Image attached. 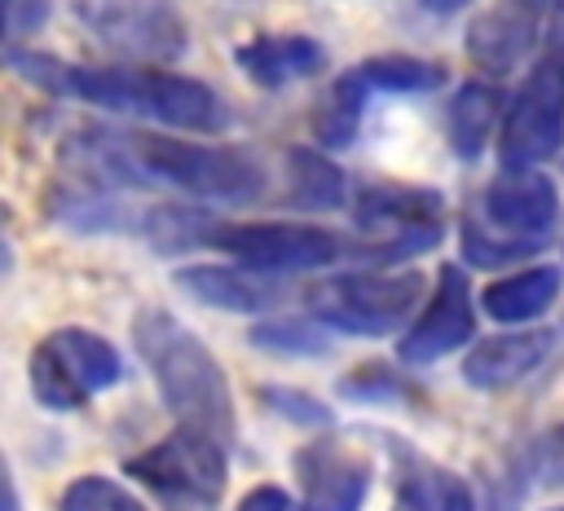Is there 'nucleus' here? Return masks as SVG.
<instances>
[{
	"label": "nucleus",
	"instance_id": "412c9836",
	"mask_svg": "<svg viewBox=\"0 0 564 511\" xmlns=\"http://www.w3.org/2000/svg\"><path fill=\"white\" fill-rule=\"evenodd\" d=\"M286 198L304 211H339L348 203V176L330 154L313 145H291L286 150Z\"/></svg>",
	"mask_w": 564,
	"mask_h": 511
},
{
	"label": "nucleus",
	"instance_id": "f03ea898",
	"mask_svg": "<svg viewBox=\"0 0 564 511\" xmlns=\"http://www.w3.org/2000/svg\"><path fill=\"white\" fill-rule=\"evenodd\" d=\"M9 70L22 75L26 84L53 93V97H70L110 115H128L154 128H172V132H225L234 123L229 101L189 79V75H172L159 66H137V62H110V66H88V62H62L48 53H35L26 44H9L4 53Z\"/></svg>",
	"mask_w": 564,
	"mask_h": 511
},
{
	"label": "nucleus",
	"instance_id": "423d86ee",
	"mask_svg": "<svg viewBox=\"0 0 564 511\" xmlns=\"http://www.w3.org/2000/svg\"><path fill=\"white\" fill-rule=\"evenodd\" d=\"M423 273L419 269H352L322 278L308 286V313L339 335L357 339H383L397 326L410 322V313L423 300Z\"/></svg>",
	"mask_w": 564,
	"mask_h": 511
},
{
	"label": "nucleus",
	"instance_id": "dca6fc26",
	"mask_svg": "<svg viewBox=\"0 0 564 511\" xmlns=\"http://www.w3.org/2000/svg\"><path fill=\"white\" fill-rule=\"evenodd\" d=\"M172 282L189 300L220 308V313L256 317V313H269L282 304V286L269 273H256L247 264H181L172 273Z\"/></svg>",
	"mask_w": 564,
	"mask_h": 511
},
{
	"label": "nucleus",
	"instance_id": "f3484780",
	"mask_svg": "<svg viewBox=\"0 0 564 511\" xmlns=\"http://www.w3.org/2000/svg\"><path fill=\"white\" fill-rule=\"evenodd\" d=\"M234 66L256 88H286L295 79H313L326 70V48L313 35L282 31V35H251L234 48Z\"/></svg>",
	"mask_w": 564,
	"mask_h": 511
},
{
	"label": "nucleus",
	"instance_id": "9d476101",
	"mask_svg": "<svg viewBox=\"0 0 564 511\" xmlns=\"http://www.w3.org/2000/svg\"><path fill=\"white\" fill-rule=\"evenodd\" d=\"M75 18L101 48L137 66L185 53V22L167 0H75Z\"/></svg>",
	"mask_w": 564,
	"mask_h": 511
},
{
	"label": "nucleus",
	"instance_id": "72a5a7b5",
	"mask_svg": "<svg viewBox=\"0 0 564 511\" xmlns=\"http://www.w3.org/2000/svg\"><path fill=\"white\" fill-rule=\"evenodd\" d=\"M546 511H564V507H546Z\"/></svg>",
	"mask_w": 564,
	"mask_h": 511
},
{
	"label": "nucleus",
	"instance_id": "39448f33",
	"mask_svg": "<svg viewBox=\"0 0 564 511\" xmlns=\"http://www.w3.org/2000/svg\"><path fill=\"white\" fill-rule=\"evenodd\" d=\"M445 238V198L423 185H366L352 194V260L397 264Z\"/></svg>",
	"mask_w": 564,
	"mask_h": 511
},
{
	"label": "nucleus",
	"instance_id": "2f4dec72",
	"mask_svg": "<svg viewBox=\"0 0 564 511\" xmlns=\"http://www.w3.org/2000/svg\"><path fill=\"white\" fill-rule=\"evenodd\" d=\"M234 511H300V507H295V498L282 485H256V489H247L238 498Z\"/></svg>",
	"mask_w": 564,
	"mask_h": 511
},
{
	"label": "nucleus",
	"instance_id": "473e14b6",
	"mask_svg": "<svg viewBox=\"0 0 564 511\" xmlns=\"http://www.w3.org/2000/svg\"><path fill=\"white\" fill-rule=\"evenodd\" d=\"M419 4H423L427 13H436V18H454V13H458V9H467L471 0H419Z\"/></svg>",
	"mask_w": 564,
	"mask_h": 511
},
{
	"label": "nucleus",
	"instance_id": "393cba45",
	"mask_svg": "<svg viewBox=\"0 0 564 511\" xmlns=\"http://www.w3.org/2000/svg\"><path fill=\"white\" fill-rule=\"evenodd\" d=\"M335 392H339L344 401H357V405H397V401L419 396L414 383H410L397 366H388V361H366V366H357L352 374H344V379L335 383Z\"/></svg>",
	"mask_w": 564,
	"mask_h": 511
},
{
	"label": "nucleus",
	"instance_id": "1a4fd4ad",
	"mask_svg": "<svg viewBox=\"0 0 564 511\" xmlns=\"http://www.w3.org/2000/svg\"><path fill=\"white\" fill-rule=\"evenodd\" d=\"M216 251L234 256L238 264L256 273H313L339 264L352 242L339 238L326 225H295V220H238V225H216L212 242Z\"/></svg>",
	"mask_w": 564,
	"mask_h": 511
},
{
	"label": "nucleus",
	"instance_id": "4468645a",
	"mask_svg": "<svg viewBox=\"0 0 564 511\" xmlns=\"http://www.w3.org/2000/svg\"><path fill=\"white\" fill-rule=\"evenodd\" d=\"M295 476H300V511H361L370 493V463L357 458L348 445L335 436H313L295 454Z\"/></svg>",
	"mask_w": 564,
	"mask_h": 511
},
{
	"label": "nucleus",
	"instance_id": "7ed1b4c3",
	"mask_svg": "<svg viewBox=\"0 0 564 511\" xmlns=\"http://www.w3.org/2000/svg\"><path fill=\"white\" fill-rule=\"evenodd\" d=\"M132 339L137 352L167 405V414L181 427L207 432L225 445L238 441V410H234V388L216 352L167 308H141L132 317Z\"/></svg>",
	"mask_w": 564,
	"mask_h": 511
},
{
	"label": "nucleus",
	"instance_id": "c756f323",
	"mask_svg": "<svg viewBox=\"0 0 564 511\" xmlns=\"http://www.w3.org/2000/svg\"><path fill=\"white\" fill-rule=\"evenodd\" d=\"M533 476L542 489H564V423L533 441Z\"/></svg>",
	"mask_w": 564,
	"mask_h": 511
},
{
	"label": "nucleus",
	"instance_id": "9b49d317",
	"mask_svg": "<svg viewBox=\"0 0 564 511\" xmlns=\"http://www.w3.org/2000/svg\"><path fill=\"white\" fill-rule=\"evenodd\" d=\"M476 335V304H471V282L467 273L449 260L436 269V286L423 304V313L410 322V330L397 339V361L401 366H432L449 352H458Z\"/></svg>",
	"mask_w": 564,
	"mask_h": 511
},
{
	"label": "nucleus",
	"instance_id": "f704fd0d",
	"mask_svg": "<svg viewBox=\"0 0 564 511\" xmlns=\"http://www.w3.org/2000/svg\"><path fill=\"white\" fill-rule=\"evenodd\" d=\"M397 511H410V507H397Z\"/></svg>",
	"mask_w": 564,
	"mask_h": 511
},
{
	"label": "nucleus",
	"instance_id": "7c9ffc66",
	"mask_svg": "<svg viewBox=\"0 0 564 511\" xmlns=\"http://www.w3.org/2000/svg\"><path fill=\"white\" fill-rule=\"evenodd\" d=\"M44 4L48 0H4V35H9V44H18L22 35H31L44 22Z\"/></svg>",
	"mask_w": 564,
	"mask_h": 511
},
{
	"label": "nucleus",
	"instance_id": "c85d7f7f",
	"mask_svg": "<svg viewBox=\"0 0 564 511\" xmlns=\"http://www.w3.org/2000/svg\"><path fill=\"white\" fill-rule=\"evenodd\" d=\"M533 251H542V247L498 238L494 229L480 225V216H467V220H463V256H467V264H476V269H502V264H516V260H524V256H533Z\"/></svg>",
	"mask_w": 564,
	"mask_h": 511
},
{
	"label": "nucleus",
	"instance_id": "ddd939ff",
	"mask_svg": "<svg viewBox=\"0 0 564 511\" xmlns=\"http://www.w3.org/2000/svg\"><path fill=\"white\" fill-rule=\"evenodd\" d=\"M555 220H560V189L542 167L502 172L480 194V225L494 229L498 238L546 247Z\"/></svg>",
	"mask_w": 564,
	"mask_h": 511
},
{
	"label": "nucleus",
	"instance_id": "2eb2a0df",
	"mask_svg": "<svg viewBox=\"0 0 564 511\" xmlns=\"http://www.w3.org/2000/svg\"><path fill=\"white\" fill-rule=\"evenodd\" d=\"M560 335L546 326H520V330H502L489 335L480 344H471V352L463 357V379L476 392H507L516 383H524L533 370H542L555 352Z\"/></svg>",
	"mask_w": 564,
	"mask_h": 511
},
{
	"label": "nucleus",
	"instance_id": "a211bd4d",
	"mask_svg": "<svg viewBox=\"0 0 564 511\" xmlns=\"http://www.w3.org/2000/svg\"><path fill=\"white\" fill-rule=\"evenodd\" d=\"M564 291V269L560 264H524L507 278H494L480 291V308L498 326H524L551 313V304Z\"/></svg>",
	"mask_w": 564,
	"mask_h": 511
},
{
	"label": "nucleus",
	"instance_id": "6e6552de",
	"mask_svg": "<svg viewBox=\"0 0 564 511\" xmlns=\"http://www.w3.org/2000/svg\"><path fill=\"white\" fill-rule=\"evenodd\" d=\"M123 471H128V480H137L145 493L163 498L167 507L216 511V502L225 498V485H229V445L207 432L176 427L159 445L132 454L123 463Z\"/></svg>",
	"mask_w": 564,
	"mask_h": 511
},
{
	"label": "nucleus",
	"instance_id": "4be33fe9",
	"mask_svg": "<svg viewBox=\"0 0 564 511\" xmlns=\"http://www.w3.org/2000/svg\"><path fill=\"white\" fill-rule=\"evenodd\" d=\"M348 70L361 79V88L370 97H383V93L388 97H419V93H436L449 79V70L441 62L414 57V53H379V57H366Z\"/></svg>",
	"mask_w": 564,
	"mask_h": 511
},
{
	"label": "nucleus",
	"instance_id": "a878e982",
	"mask_svg": "<svg viewBox=\"0 0 564 511\" xmlns=\"http://www.w3.org/2000/svg\"><path fill=\"white\" fill-rule=\"evenodd\" d=\"M57 511H150V507L110 476H75L57 493Z\"/></svg>",
	"mask_w": 564,
	"mask_h": 511
},
{
	"label": "nucleus",
	"instance_id": "cd10ccee",
	"mask_svg": "<svg viewBox=\"0 0 564 511\" xmlns=\"http://www.w3.org/2000/svg\"><path fill=\"white\" fill-rule=\"evenodd\" d=\"M533 480L538 476H533V441H529V445L511 449L507 463L489 476V485H485V511H520Z\"/></svg>",
	"mask_w": 564,
	"mask_h": 511
},
{
	"label": "nucleus",
	"instance_id": "aec40b11",
	"mask_svg": "<svg viewBox=\"0 0 564 511\" xmlns=\"http://www.w3.org/2000/svg\"><path fill=\"white\" fill-rule=\"evenodd\" d=\"M502 119H507V106H502L498 79L458 84V93L449 97V110H445L449 154L458 163H476L489 150V137H494V128H502Z\"/></svg>",
	"mask_w": 564,
	"mask_h": 511
},
{
	"label": "nucleus",
	"instance_id": "5701e85b",
	"mask_svg": "<svg viewBox=\"0 0 564 511\" xmlns=\"http://www.w3.org/2000/svg\"><path fill=\"white\" fill-rule=\"evenodd\" d=\"M366 106H370V93L361 88V79H357L352 70H344V75L326 88L322 106L313 110V137H317V145H322V150H344V145H352V137H357V128H361V119H366Z\"/></svg>",
	"mask_w": 564,
	"mask_h": 511
},
{
	"label": "nucleus",
	"instance_id": "f8f14e48",
	"mask_svg": "<svg viewBox=\"0 0 564 511\" xmlns=\"http://www.w3.org/2000/svg\"><path fill=\"white\" fill-rule=\"evenodd\" d=\"M551 18V0H494L467 22V57L485 79L511 75L538 44Z\"/></svg>",
	"mask_w": 564,
	"mask_h": 511
},
{
	"label": "nucleus",
	"instance_id": "f257e3e1",
	"mask_svg": "<svg viewBox=\"0 0 564 511\" xmlns=\"http://www.w3.org/2000/svg\"><path fill=\"white\" fill-rule=\"evenodd\" d=\"M70 176L110 185V189H176L203 203H256L264 198L269 167L247 145H203L167 132H106L88 128L66 141Z\"/></svg>",
	"mask_w": 564,
	"mask_h": 511
},
{
	"label": "nucleus",
	"instance_id": "0eeeda50",
	"mask_svg": "<svg viewBox=\"0 0 564 511\" xmlns=\"http://www.w3.org/2000/svg\"><path fill=\"white\" fill-rule=\"evenodd\" d=\"M119 379H123L119 348L88 326L48 330L31 348V361H26L31 396L53 414H70V410L88 405L101 388H115Z\"/></svg>",
	"mask_w": 564,
	"mask_h": 511
},
{
	"label": "nucleus",
	"instance_id": "6ab92c4d",
	"mask_svg": "<svg viewBox=\"0 0 564 511\" xmlns=\"http://www.w3.org/2000/svg\"><path fill=\"white\" fill-rule=\"evenodd\" d=\"M392 454H397V507H410V511H480L476 489L458 471L436 467V463H427L423 454H414L410 445H397V441H392Z\"/></svg>",
	"mask_w": 564,
	"mask_h": 511
},
{
	"label": "nucleus",
	"instance_id": "bb28decb",
	"mask_svg": "<svg viewBox=\"0 0 564 511\" xmlns=\"http://www.w3.org/2000/svg\"><path fill=\"white\" fill-rule=\"evenodd\" d=\"M260 401H264V410H273L282 423H295V427H308V432L335 427V410H330L326 401H317L313 392H304V388L264 383V388H260Z\"/></svg>",
	"mask_w": 564,
	"mask_h": 511
},
{
	"label": "nucleus",
	"instance_id": "b1692460",
	"mask_svg": "<svg viewBox=\"0 0 564 511\" xmlns=\"http://www.w3.org/2000/svg\"><path fill=\"white\" fill-rule=\"evenodd\" d=\"M247 339L278 357H322L330 352V330L313 317H264L247 330Z\"/></svg>",
	"mask_w": 564,
	"mask_h": 511
},
{
	"label": "nucleus",
	"instance_id": "20e7f679",
	"mask_svg": "<svg viewBox=\"0 0 564 511\" xmlns=\"http://www.w3.org/2000/svg\"><path fill=\"white\" fill-rule=\"evenodd\" d=\"M560 150H564V0L551 4L538 62L507 101V119L498 132V163L502 172H529L551 163Z\"/></svg>",
	"mask_w": 564,
	"mask_h": 511
}]
</instances>
